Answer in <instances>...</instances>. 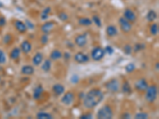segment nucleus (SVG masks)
Returning <instances> with one entry per match:
<instances>
[{
	"mask_svg": "<svg viewBox=\"0 0 159 119\" xmlns=\"http://www.w3.org/2000/svg\"><path fill=\"white\" fill-rule=\"evenodd\" d=\"M104 94L100 89L93 88L89 90L83 98V105L85 108L92 109L103 100Z\"/></svg>",
	"mask_w": 159,
	"mask_h": 119,
	"instance_id": "obj_1",
	"label": "nucleus"
},
{
	"mask_svg": "<svg viewBox=\"0 0 159 119\" xmlns=\"http://www.w3.org/2000/svg\"><path fill=\"white\" fill-rule=\"evenodd\" d=\"M145 93V99L149 103H153L156 101L158 94V89H157V85H150L148 86L147 89Z\"/></svg>",
	"mask_w": 159,
	"mask_h": 119,
	"instance_id": "obj_2",
	"label": "nucleus"
},
{
	"mask_svg": "<svg viewBox=\"0 0 159 119\" xmlns=\"http://www.w3.org/2000/svg\"><path fill=\"white\" fill-rule=\"evenodd\" d=\"M113 110L110 105L106 104L98 110L96 117L99 119H111L113 117Z\"/></svg>",
	"mask_w": 159,
	"mask_h": 119,
	"instance_id": "obj_3",
	"label": "nucleus"
},
{
	"mask_svg": "<svg viewBox=\"0 0 159 119\" xmlns=\"http://www.w3.org/2000/svg\"><path fill=\"white\" fill-rule=\"evenodd\" d=\"M105 87L111 93H117L120 90V83L116 79H112L105 83Z\"/></svg>",
	"mask_w": 159,
	"mask_h": 119,
	"instance_id": "obj_4",
	"label": "nucleus"
},
{
	"mask_svg": "<svg viewBox=\"0 0 159 119\" xmlns=\"http://www.w3.org/2000/svg\"><path fill=\"white\" fill-rule=\"evenodd\" d=\"M119 28L125 33H128L132 29V23L127 21L124 17H120L119 18Z\"/></svg>",
	"mask_w": 159,
	"mask_h": 119,
	"instance_id": "obj_5",
	"label": "nucleus"
},
{
	"mask_svg": "<svg viewBox=\"0 0 159 119\" xmlns=\"http://www.w3.org/2000/svg\"><path fill=\"white\" fill-rule=\"evenodd\" d=\"M105 56L104 50H103V48L101 47H95L94 49H92V52H91V57L92 58L93 60L95 61H99L101 60Z\"/></svg>",
	"mask_w": 159,
	"mask_h": 119,
	"instance_id": "obj_6",
	"label": "nucleus"
},
{
	"mask_svg": "<svg viewBox=\"0 0 159 119\" xmlns=\"http://www.w3.org/2000/svg\"><path fill=\"white\" fill-rule=\"evenodd\" d=\"M75 100V95L73 92L68 91L66 93H64L63 96L61 97V102L65 106H70L73 103Z\"/></svg>",
	"mask_w": 159,
	"mask_h": 119,
	"instance_id": "obj_7",
	"label": "nucleus"
},
{
	"mask_svg": "<svg viewBox=\"0 0 159 119\" xmlns=\"http://www.w3.org/2000/svg\"><path fill=\"white\" fill-rule=\"evenodd\" d=\"M149 84L147 83V79L144 78H141V79H138L137 81L134 83V88L138 90V91L143 92L147 90Z\"/></svg>",
	"mask_w": 159,
	"mask_h": 119,
	"instance_id": "obj_8",
	"label": "nucleus"
},
{
	"mask_svg": "<svg viewBox=\"0 0 159 119\" xmlns=\"http://www.w3.org/2000/svg\"><path fill=\"white\" fill-rule=\"evenodd\" d=\"M123 17H124L127 21H129L130 22L133 23L137 20V15L134 13V11L133 10H131L130 8H126L123 11Z\"/></svg>",
	"mask_w": 159,
	"mask_h": 119,
	"instance_id": "obj_9",
	"label": "nucleus"
},
{
	"mask_svg": "<svg viewBox=\"0 0 159 119\" xmlns=\"http://www.w3.org/2000/svg\"><path fill=\"white\" fill-rule=\"evenodd\" d=\"M89 60L90 58H89V55L85 54L82 52H78L74 55V60L78 64L87 63L89 61Z\"/></svg>",
	"mask_w": 159,
	"mask_h": 119,
	"instance_id": "obj_10",
	"label": "nucleus"
},
{
	"mask_svg": "<svg viewBox=\"0 0 159 119\" xmlns=\"http://www.w3.org/2000/svg\"><path fill=\"white\" fill-rule=\"evenodd\" d=\"M75 44L77 45L78 47L83 48L84 47L85 45H87L88 43V37L87 35L85 34H79L75 38Z\"/></svg>",
	"mask_w": 159,
	"mask_h": 119,
	"instance_id": "obj_11",
	"label": "nucleus"
},
{
	"mask_svg": "<svg viewBox=\"0 0 159 119\" xmlns=\"http://www.w3.org/2000/svg\"><path fill=\"white\" fill-rule=\"evenodd\" d=\"M55 22H52V21H49V22H45L43 25L41 26V31H42L43 33H46V34H49V33H51L52 31V29H54L55 27Z\"/></svg>",
	"mask_w": 159,
	"mask_h": 119,
	"instance_id": "obj_12",
	"label": "nucleus"
},
{
	"mask_svg": "<svg viewBox=\"0 0 159 119\" xmlns=\"http://www.w3.org/2000/svg\"><path fill=\"white\" fill-rule=\"evenodd\" d=\"M52 90L57 96H61L65 92V87L63 84L55 83L54 85H52Z\"/></svg>",
	"mask_w": 159,
	"mask_h": 119,
	"instance_id": "obj_13",
	"label": "nucleus"
},
{
	"mask_svg": "<svg viewBox=\"0 0 159 119\" xmlns=\"http://www.w3.org/2000/svg\"><path fill=\"white\" fill-rule=\"evenodd\" d=\"M20 49H21V51H22L23 53L28 54V53H30V52H31V50H32V45H31V43L29 41L25 40V41H23V42H22V44H21V48H20Z\"/></svg>",
	"mask_w": 159,
	"mask_h": 119,
	"instance_id": "obj_14",
	"label": "nucleus"
},
{
	"mask_svg": "<svg viewBox=\"0 0 159 119\" xmlns=\"http://www.w3.org/2000/svg\"><path fill=\"white\" fill-rule=\"evenodd\" d=\"M15 27L21 33H25L27 31V27H26L25 22H23L22 21H20V20H16L15 21Z\"/></svg>",
	"mask_w": 159,
	"mask_h": 119,
	"instance_id": "obj_15",
	"label": "nucleus"
},
{
	"mask_svg": "<svg viewBox=\"0 0 159 119\" xmlns=\"http://www.w3.org/2000/svg\"><path fill=\"white\" fill-rule=\"evenodd\" d=\"M106 33L109 37H114L117 36L119 32H118L116 26L113 25H109L106 28Z\"/></svg>",
	"mask_w": 159,
	"mask_h": 119,
	"instance_id": "obj_16",
	"label": "nucleus"
},
{
	"mask_svg": "<svg viewBox=\"0 0 159 119\" xmlns=\"http://www.w3.org/2000/svg\"><path fill=\"white\" fill-rule=\"evenodd\" d=\"M34 68L31 65H24L21 69V72L24 76H32L34 73Z\"/></svg>",
	"mask_w": 159,
	"mask_h": 119,
	"instance_id": "obj_17",
	"label": "nucleus"
},
{
	"mask_svg": "<svg viewBox=\"0 0 159 119\" xmlns=\"http://www.w3.org/2000/svg\"><path fill=\"white\" fill-rule=\"evenodd\" d=\"M44 91V88L42 84H39L38 86H37L36 87L34 90V92H33V98L35 100H38L40 99L41 96H42V93Z\"/></svg>",
	"mask_w": 159,
	"mask_h": 119,
	"instance_id": "obj_18",
	"label": "nucleus"
},
{
	"mask_svg": "<svg viewBox=\"0 0 159 119\" xmlns=\"http://www.w3.org/2000/svg\"><path fill=\"white\" fill-rule=\"evenodd\" d=\"M42 61H43V54L42 52H37L36 54L33 56L32 63L34 66H39L42 63Z\"/></svg>",
	"mask_w": 159,
	"mask_h": 119,
	"instance_id": "obj_19",
	"label": "nucleus"
},
{
	"mask_svg": "<svg viewBox=\"0 0 159 119\" xmlns=\"http://www.w3.org/2000/svg\"><path fill=\"white\" fill-rule=\"evenodd\" d=\"M62 56H63V53L59 49H53L49 55L51 60H54V61L59 59H61Z\"/></svg>",
	"mask_w": 159,
	"mask_h": 119,
	"instance_id": "obj_20",
	"label": "nucleus"
},
{
	"mask_svg": "<svg viewBox=\"0 0 159 119\" xmlns=\"http://www.w3.org/2000/svg\"><path fill=\"white\" fill-rule=\"evenodd\" d=\"M121 87V90L122 92H123V94H126V95H131L132 93V88H131V86H130V83H129L128 80H126L124 83H123Z\"/></svg>",
	"mask_w": 159,
	"mask_h": 119,
	"instance_id": "obj_21",
	"label": "nucleus"
},
{
	"mask_svg": "<svg viewBox=\"0 0 159 119\" xmlns=\"http://www.w3.org/2000/svg\"><path fill=\"white\" fill-rule=\"evenodd\" d=\"M51 68H52V61L50 59L45 60L44 61H42L41 69L44 72H49L51 70Z\"/></svg>",
	"mask_w": 159,
	"mask_h": 119,
	"instance_id": "obj_22",
	"label": "nucleus"
},
{
	"mask_svg": "<svg viewBox=\"0 0 159 119\" xmlns=\"http://www.w3.org/2000/svg\"><path fill=\"white\" fill-rule=\"evenodd\" d=\"M51 11H52V9H51L50 7H46L44 8L42 11V12H41V15H40L41 20H42V21H46V20H48Z\"/></svg>",
	"mask_w": 159,
	"mask_h": 119,
	"instance_id": "obj_23",
	"label": "nucleus"
},
{
	"mask_svg": "<svg viewBox=\"0 0 159 119\" xmlns=\"http://www.w3.org/2000/svg\"><path fill=\"white\" fill-rule=\"evenodd\" d=\"M146 18L149 22H154L157 18V14L154 10H150L146 15Z\"/></svg>",
	"mask_w": 159,
	"mask_h": 119,
	"instance_id": "obj_24",
	"label": "nucleus"
},
{
	"mask_svg": "<svg viewBox=\"0 0 159 119\" xmlns=\"http://www.w3.org/2000/svg\"><path fill=\"white\" fill-rule=\"evenodd\" d=\"M21 52H22V51H21V49H20V48H14V49L11 50V52H10V57H11V59L16 60H18V58L20 57V56H21Z\"/></svg>",
	"mask_w": 159,
	"mask_h": 119,
	"instance_id": "obj_25",
	"label": "nucleus"
},
{
	"mask_svg": "<svg viewBox=\"0 0 159 119\" xmlns=\"http://www.w3.org/2000/svg\"><path fill=\"white\" fill-rule=\"evenodd\" d=\"M78 24L82 25V26H90L92 25V19H90V18L82 17L78 20Z\"/></svg>",
	"mask_w": 159,
	"mask_h": 119,
	"instance_id": "obj_26",
	"label": "nucleus"
},
{
	"mask_svg": "<svg viewBox=\"0 0 159 119\" xmlns=\"http://www.w3.org/2000/svg\"><path fill=\"white\" fill-rule=\"evenodd\" d=\"M159 32V27L158 24L154 22V23H152L150 27V33L152 36H157Z\"/></svg>",
	"mask_w": 159,
	"mask_h": 119,
	"instance_id": "obj_27",
	"label": "nucleus"
},
{
	"mask_svg": "<svg viewBox=\"0 0 159 119\" xmlns=\"http://www.w3.org/2000/svg\"><path fill=\"white\" fill-rule=\"evenodd\" d=\"M37 118L38 119H52L53 116L49 113H46V112H39L36 115Z\"/></svg>",
	"mask_w": 159,
	"mask_h": 119,
	"instance_id": "obj_28",
	"label": "nucleus"
},
{
	"mask_svg": "<svg viewBox=\"0 0 159 119\" xmlns=\"http://www.w3.org/2000/svg\"><path fill=\"white\" fill-rule=\"evenodd\" d=\"M92 23H94L97 27H102L101 18H100V17H99V15H93V16L92 17Z\"/></svg>",
	"mask_w": 159,
	"mask_h": 119,
	"instance_id": "obj_29",
	"label": "nucleus"
},
{
	"mask_svg": "<svg viewBox=\"0 0 159 119\" xmlns=\"http://www.w3.org/2000/svg\"><path fill=\"white\" fill-rule=\"evenodd\" d=\"M123 52H124L126 55H130L132 53V51H133V48L129 44H127V45H125L123 48Z\"/></svg>",
	"mask_w": 159,
	"mask_h": 119,
	"instance_id": "obj_30",
	"label": "nucleus"
},
{
	"mask_svg": "<svg viewBox=\"0 0 159 119\" xmlns=\"http://www.w3.org/2000/svg\"><path fill=\"white\" fill-rule=\"evenodd\" d=\"M135 64H134V63H129L128 64L126 65L125 71H126L127 73H131V72H133L135 70Z\"/></svg>",
	"mask_w": 159,
	"mask_h": 119,
	"instance_id": "obj_31",
	"label": "nucleus"
},
{
	"mask_svg": "<svg viewBox=\"0 0 159 119\" xmlns=\"http://www.w3.org/2000/svg\"><path fill=\"white\" fill-rule=\"evenodd\" d=\"M146 49V45L143 43H137L135 44V45L133 48V50L135 52H139V51H142L143 49Z\"/></svg>",
	"mask_w": 159,
	"mask_h": 119,
	"instance_id": "obj_32",
	"label": "nucleus"
},
{
	"mask_svg": "<svg viewBox=\"0 0 159 119\" xmlns=\"http://www.w3.org/2000/svg\"><path fill=\"white\" fill-rule=\"evenodd\" d=\"M58 18H59L61 22H66L68 21L69 18V15H68L67 13L65 12H61L58 14Z\"/></svg>",
	"mask_w": 159,
	"mask_h": 119,
	"instance_id": "obj_33",
	"label": "nucleus"
},
{
	"mask_svg": "<svg viewBox=\"0 0 159 119\" xmlns=\"http://www.w3.org/2000/svg\"><path fill=\"white\" fill-rule=\"evenodd\" d=\"M134 117L136 119H147L149 117V114L145 112H139L134 115Z\"/></svg>",
	"mask_w": 159,
	"mask_h": 119,
	"instance_id": "obj_34",
	"label": "nucleus"
},
{
	"mask_svg": "<svg viewBox=\"0 0 159 119\" xmlns=\"http://www.w3.org/2000/svg\"><path fill=\"white\" fill-rule=\"evenodd\" d=\"M49 34H46V33H43L41 38H40V42H41V44L43 45H47L48 42H49Z\"/></svg>",
	"mask_w": 159,
	"mask_h": 119,
	"instance_id": "obj_35",
	"label": "nucleus"
},
{
	"mask_svg": "<svg viewBox=\"0 0 159 119\" xmlns=\"http://www.w3.org/2000/svg\"><path fill=\"white\" fill-rule=\"evenodd\" d=\"M103 50H104L105 54L108 55V56H111L114 53V49L111 45H107L105 49H103Z\"/></svg>",
	"mask_w": 159,
	"mask_h": 119,
	"instance_id": "obj_36",
	"label": "nucleus"
},
{
	"mask_svg": "<svg viewBox=\"0 0 159 119\" xmlns=\"http://www.w3.org/2000/svg\"><path fill=\"white\" fill-rule=\"evenodd\" d=\"M71 83H73V84H76V83H79L80 81V76L77 74H73L70 78Z\"/></svg>",
	"mask_w": 159,
	"mask_h": 119,
	"instance_id": "obj_37",
	"label": "nucleus"
},
{
	"mask_svg": "<svg viewBox=\"0 0 159 119\" xmlns=\"http://www.w3.org/2000/svg\"><path fill=\"white\" fill-rule=\"evenodd\" d=\"M25 25H26V27H27V29H30V30H33V29H34L35 25L34 23H33V22H31V21H30V20H28V19L25 20Z\"/></svg>",
	"mask_w": 159,
	"mask_h": 119,
	"instance_id": "obj_38",
	"label": "nucleus"
},
{
	"mask_svg": "<svg viewBox=\"0 0 159 119\" xmlns=\"http://www.w3.org/2000/svg\"><path fill=\"white\" fill-rule=\"evenodd\" d=\"M6 60H7V57H6L5 53H4L3 51L0 49V64L5 63Z\"/></svg>",
	"mask_w": 159,
	"mask_h": 119,
	"instance_id": "obj_39",
	"label": "nucleus"
},
{
	"mask_svg": "<svg viewBox=\"0 0 159 119\" xmlns=\"http://www.w3.org/2000/svg\"><path fill=\"white\" fill-rule=\"evenodd\" d=\"M80 119H92L93 118V115L91 113H89V114H84L80 116Z\"/></svg>",
	"mask_w": 159,
	"mask_h": 119,
	"instance_id": "obj_40",
	"label": "nucleus"
},
{
	"mask_svg": "<svg viewBox=\"0 0 159 119\" xmlns=\"http://www.w3.org/2000/svg\"><path fill=\"white\" fill-rule=\"evenodd\" d=\"M11 40H12V37H11V35L7 34V35H5V36H4L3 42L5 44H9L10 42H11Z\"/></svg>",
	"mask_w": 159,
	"mask_h": 119,
	"instance_id": "obj_41",
	"label": "nucleus"
},
{
	"mask_svg": "<svg viewBox=\"0 0 159 119\" xmlns=\"http://www.w3.org/2000/svg\"><path fill=\"white\" fill-rule=\"evenodd\" d=\"M62 57H64V59L65 60H70V58L72 57V56H71V53L69 52H65V53L63 54V56Z\"/></svg>",
	"mask_w": 159,
	"mask_h": 119,
	"instance_id": "obj_42",
	"label": "nucleus"
},
{
	"mask_svg": "<svg viewBox=\"0 0 159 119\" xmlns=\"http://www.w3.org/2000/svg\"><path fill=\"white\" fill-rule=\"evenodd\" d=\"M7 23V20L4 17H0V27H3Z\"/></svg>",
	"mask_w": 159,
	"mask_h": 119,
	"instance_id": "obj_43",
	"label": "nucleus"
},
{
	"mask_svg": "<svg viewBox=\"0 0 159 119\" xmlns=\"http://www.w3.org/2000/svg\"><path fill=\"white\" fill-rule=\"evenodd\" d=\"M121 117L122 118L129 119V118H131V115H130V114H129L128 112H126V113H124V114H122Z\"/></svg>",
	"mask_w": 159,
	"mask_h": 119,
	"instance_id": "obj_44",
	"label": "nucleus"
},
{
	"mask_svg": "<svg viewBox=\"0 0 159 119\" xmlns=\"http://www.w3.org/2000/svg\"><path fill=\"white\" fill-rule=\"evenodd\" d=\"M155 70H157V71L159 70V63L158 62H157L155 64Z\"/></svg>",
	"mask_w": 159,
	"mask_h": 119,
	"instance_id": "obj_45",
	"label": "nucleus"
}]
</instances>
